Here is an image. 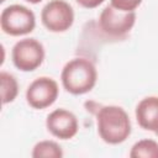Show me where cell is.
<instances>
[{
  "label": "cell",
  "instance_id": "cell-12",
  "mask_svg": "<svg viewBox=\"0 0 158 158\" xmlns=\"http://www.w3.org/2000/svg\"><path fill=\"white\" fill-rule=\"evenodd\" d=\"M131 158H158V142L153 139H141L136 142L131 151Z\"/></svg>",
  "mask_w": 158,
  "mask_h": 158
},
{
  "label": "cell",
  "instance_id": "cell-16",
  "mask_svg": "<svg viewBox=\"0 0 158 158\" xmlns=\"http://www.w3.org/2000/svg\"><path fill=\"white\" fill-rule=\"evenodd\" d=\"M154 133H156V135H157V136H158V130H157V131H156V132H154Z\"/></svg>",
  "mask_w": 158,
  "mask_h": 158
},
{
  "label": "cell",
  "instance_id": "cell-7",
  "mask_svg": "<svg viewBox=\"0 0 158 158\" xmlns=\"http://www.w3.org/2000/svg\"><path fill=\"white\" fill-rule=\"evenodd\" d=\"M58 94L59 88L54 79L49 77H40L28 85L26 90V101L31 107L42 110L54 104Z\"/></svg>",
  "mask_w": 158,
  "mask_h": 158
},
{
  "label": "cell",
  "instance_id": "cell-15",
  "mask_svg": "<svg viewBox=\"0 0 158 158\" xmlns=\"http://www.w3.org/2000/svg\"><path fill=\"white\" fill-rule=\"evenodd\" d=\"M25 1H27V2H30V4H38V2H41L42 0H25Z\"/></svg>",
  "mask_w": 158,
  "mask_h": 158
},
{
  "label": "cell",
  "instance_id": "cell-4",
  "mask_svg": "<svg viewBox=\"0 0 158 158\" xmlns=\"http://www.w3.org/2000/svg\"><path fill=\"white\" fill-rule=\"evenodd\" d=\"M11 58L14 65L21 72H32L43 63L44 47L36 38H23L12 47Z\"/></svg>",
  "mask_w": 158,
  "mask_h": 158
},
{
  "label": "cell",
  "instance_id": "cell-13",
  "mask_svg": "<svg viewBox=\"0 0 158 158\" xmlns=\"http://www.w3.org/2000/svg\"><path fill=\"white\" fill-rule=\"evenodd\" d=\"M143 0H110V5L120 11L131 12L135 11Z\"/></svg>",
  "mask_w": 158,
  "mask_h": 158
},
{
  "label": "cell",
  "instance_id": "cell-1",
  "mask_svg": "<svg viewBox=\"0 0 158 158\" xmlns=\"http://www.w3.org/2000/svg\"><path fill=\"white\" fill-rule=\"evenodd\" d=\"M96 126L100 138L109 144H120L131 135L128 114L121 106H102L96 115Z\"/></svg>",
  "mask_w": 158,
  "mask_h": 158
},
{
  "label": "cell",
  "instance_id": "cell-8",
  "mask_svg": "<svg viewBox=\"0 0 158 158\" xmlns=\"http://www.w3.org/2000/svg\"><path fill=\"white\" fill-rule=\"evenodd\" d=\"M46 127L48 132L59 139H70L78 133L77 116L65 109L53 110L46 118Z\"/></svg>",
  "mask_w": 158,
  "mask_h": 158
},
{
  "label": "cell",
  "instance_id": "cell-5",
  "mask_svg": "<svg viewBox=\"0 0 158 158\" xmlns=\"http://www.w3.org/2000/svg\"><path fill=\"white\" fill-rule=\"evenodd\" d=\"M136 12L120 11L111 5L102 9L99 16V27L109 37L121 38L125 37L135 26Z\"/></svg>",
  "mask_w": 158,
  "mask_h": 158
},
{
  "label": "cell",
  "instance_id": "cell-10",
  "mask_svg": "<svg viewBox=\"0 0 158 158\" xmlns=\"http://www.w3.org/2000/svg\"><path fill=\"white\" fill-rule=\"evenodd\" d=\"M0 84H1L2 104L5 105L9 102H12L19 94V84H17L16 78L7 72H1L0 73Z\"/></svg>",
  "mask_w": 158,
  "mask_h": 158
},
{
  "label": "cell",
  "instance_id": "cell-14",
  "mask_svg": "<svg viewBox=\"0 0 158 158\" xmlns=\"http://www.w3.org/2000/svg\"><path fill=\"white\" fill-rule=\"evenodd\" d=\"M75 1L85 9H95L104 2V0H75Z\"/></svg>",
  "mask_w": 158,
  "mask_h": 158
},
{
  "label": "cell",
  "instance_id": "cell-6",
  "mask_svg": "<svg viewBox=\"0 0 158 158\" xmlns=\"http://www.w3.org/2000/svg\"><path fill=\"white\" fill-rule=\"evenodd\" d=\"M43 26L51 32H64L74 22V11L65 0H51L41 11Z\"/></svg>",
  "mask_w": 158,
  "mask_h": 158
},
{
  "label": "cell",
  "instance_id": "cell-9",
  "mask_svg": "<svg viewBox=\"0 0 158 158\" xmlns=\"http://www.w3.org/2000/svg\"><path fill=\"white\" fill-rule=\"evenodd\" d=\"M136 120L146 130L156 132L158 130V96H147L136 106Z\"/></svg>",
  "mask_w": 158,
  "mask_h": 158
},
{
  "label": "cell",
  "instance_id": "cell-17",
  "mask_svg": "<svg viewBox=\"0 0 158 158\" xmlns=\"http://www.w3.org/2000/svg\"><path fill=\"white\" fill-rule=\"evenodd\" d=\"M4 1H5V0H0V2H4Z\"/></svg>",
  "mask_w": 158,
  "mask_h": 158
},
{
  "label": "cell",
  "instance_id": "cell-3",
  "mask_svg": "<svg viewBox=\"0 0 158 158\" xmlns=\"http://www.w3.org/2000/svg\"><path fill=\"white\" fill-rule=\"evenodd\" d=\"M1 30L10 36H25L36 27V16L23 5L14 4L5 7L0 15Z\"/></svg>",
  "mask_w": 158,
  "mask_h": 158
},
{
  "label": "cell",
  "instance_id": "cell-11",
  "mask_svg": "<svg viewBox=\"0 0 158 158\" xmlns=\"http://www.w3.org/2000/svg\"><path fill=\"white\" fill-rule=\"evenodd\" d=\"M33 158H62L63 149L54 141H40L32 149Z\"/></svg>",
  "mask_w": 158,
  "mask_h": 158
},
{
  "label": "cell",
  "instance_id": "cell-2",
  "mask_svg": "<svg viewBox=\"0 0 158 158\" xmlns=\"http://www.w3.org/2000/svg\"><path fill=\"white\" fill-rule=\"evenodd\" d=\"M60 80L63 88L72 95L89 93L96 84L98 72L94 63L86 58H74L62 69Z\"/></svg>",
  "mask_w": 158,
  "mask_h": 158
}]
</instances>
